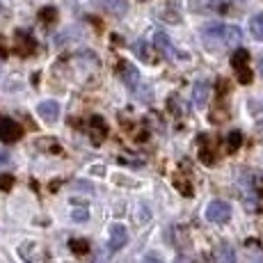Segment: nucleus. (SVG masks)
I'll list each match as a JSON object with an SVG mask.
<instances>
[{"instance_id":"nucleus-24","label":"nucleus","mask_w":263,"mask_h":263,"mask_svg":"<svg viewBox=\"0 0 263 263\" xmlns=\"http://www.w3.org/2000/svg\"><path fill=\"white\" fill-rule=\"evenodd\" d=\"M259 71H261V76H263V55L259 58Z\"/></svg>"},{"instance_id":"nucleus-16","label":"nucleus","mask_w":263,"mask_h":263,"mask_svg":"<svg viewBox=\"0 0 263 263\" xmlns=\"http://www.w3.org/2000/svg\"><path fill=\"white\" fill-rule=\"evenodd\" d=\"M71 220H73V222H87V220H89L87 209H76L73 213H71Z\"/></svg>"},{"instance_id":"nucleus-4","label":"nucleus","mask_w":263,"mask_h":263,"mask_svg":"<svg viewBox=\"0 0 263 263\" xmlns=\"http://www.w3.org/2000/svg\"><path fill=\"white\" fill-rule=\"evenodd\" d=\"M209 96H211L209 80H197V83L192 85V103H195V108L204 110L206 105H209Z\"/></svg>"},{"instance_id":"nucleus-5","label":"nucleus","mask_w":263,"mask_h":263,"mask_svg":"<svg viewBox=\"0 0 263 263\" xmlns=\"http://www.w3.org/2000/svg\"><path fill=\"white\" fill-rule=\"evenodd\" d=\"M156 48H158L167 60H179V58L185 60V55L176 50V46L172 44V39L165 32H156Z\"/></svg>"},{"instance_id":"nucleus-20","label":"nucleus","mask_w":263,"mask_h":263,"mask_svg":"<svg viewBox=\"0 0 263 263\" xmlns=\"http://www.w3.org/2000/svg\"><path fill=\"white\" fill-rule=\"evenodd\" d=\"M9 163H12V156L5 149H0V165H9Z\"/></svg>"},{"instance_id":"nucleus-2","label":"nucleus","mask_w":263,"mask_h":263,"mask_svg":"<svg viewBox=\"0 0 263 263\" xmlns=\"http://www.w3.org/2000/svg\"><path fill=\"white\" fill-rule=\"evenodd\" d=\"M201 39H204L206 50H211V53H220V50L229 48V44H227V25L222 23L206 25L204 32H201Z\"/></svg>"},{"instance_id":"nucleus-10","label":"nucleus","mask_w":263,"mask_h":263,"mask_svg":"<svg viewBox=\"0 0 263 263\" xmlns=\"http://www.w3.org/2000/svg\"><path fill=\"white\" fill-rule=\"evenodd\" d=\"M217 263H236V252L229 242H224V245L220 247V252H217Z\"/></svg>"},{"instance_id":"nucleus-9","label":"nucleus","mask_w":263,"mask_h":263,"mask_svg":"<svg viewBox=\"0 0 263 263\" xmlns=\"http://www.w3.org/2000/svg\"><path fill=\"white\" fill-rule=\"evenodd\" d=\"M37 115L44 121H58V117H60V103H58V101H53V99L42 101V103L37 105Z\"/></svg>"},{"instance_id":"nucleus-8","label":"nucleus","mask_w":263,"mask_h":263,"mask_svg":"<svg viewBox=\"0 0 263 263\" xmlns=\"http://www.w3.org/2000/svg\"><path fill=\"white\" fill-rule=\"evenodd\" d=\"M190 7L199 14H211V12H224L227 3L224 0H190Z\"/></svg>"},{"instance_id":"nucleus-19","label":"nucleus","mask_w":263,"mask_h":263,"mask_svg":"<svg viewBox=\"0 0 263 263\" xmlns=\"http://www.w3.org/2000/svg\"><path fill=\"white\" fill-rule=\"evenodd\" d=\"M149 217H151L149 209H146V206H138V217H135V220H138L140 224H144V222H149Z\"/></svg>"},{"instance_id":"nucleus-15","label":"nucleus","mask_w":263,"mask_h":263,"mask_svg":"<svg viewBox=\"0 0 263 263\" xmlns=\"http://www.w3.org/2000/svg\"><path fill=\"white\" fill-rule=\"evenodd\" d=\"M240 146V133H229V138H227V149L236 151Z\"/></svg>"},{"instance_id":"nucleus-17","label":"nucleus","mask_w":263,"mask_h":263,"mask_svg":"<svg viewBox=\"0 0 263 263\" xmlns=\"http://www.w3.org/2000/svg\"><path fill=\"white\" fill-rule=\"evenodd\" d=\"M142 263H165V259L158 254V252H146L144 259H142Z\"/></svg>"},{"instance_id":"nucleus-22","label":"nucleus","mask_w":263,"mask_h":263,"mask_svg":"<svg viewBox=\"0 0 263 263\" xmlns=\"http://www.w3.org/2000/svg\"><path fill=\"white\" fill-rule=\"evenodd\" d=\"M42 16H44V18H48V21H50V18H55V9H44Z\"/></svg>"},{"instance_id":"nucleus-6","label":"nucleus","mask_w":263,"mask_h":263,"mask_svg":"<svg viewBox=\"0 0 263 263\" xmlns=\"http://www.w3.org/2000/svg\"><path fill=\"white\" fill-rule=\"evenodd\" d=\"M126 242H128V231H126L124 224L115 222V224L110 227V240H108L110 252H119L121 247H126Z\"/></svg>"},{"instance_id":"nucleus-14","label":"nucleus","mask_w":263,"mask_h":263,"mask_svg":"<svg viewBox=\"0 0 263 263\" xmlns=\"http://www.w3.org/2000/svg\"><path fill=\"white\" fill-rule=\"evenodd\" d=\"M103 7L115 14H126L128 5H126V0H103Z\"/></svg>"},{"instance_id":"nucleus-25","label":"nucleus","mask_w":263,"mask_h":263,"mask_svg":"<svg viewBox=\"0 0 263 263\" xmlns=\"http://www.w3.org/2000/svg\"><path fill=\"white\" fill-rule=\"evenodd\" d=\"M0 12H3V7H0Z\"/></svg>"},{"instance_id":"nucleus-12","label":"nucleus","mask_w":263,"mask_h":263,"mask_svg":"<svg viewBox=\"0 0 263 263\" xmlns=\"http://www.w3.org/2000/svg\"><path fill=\"white\" fill-rule=\"evenodd\" d=\"M133 53L138 55L142 62H151V50H149V44H146L144 39H140V42L135 44V46H133Z\"/></svg>"},{"instance_id":"nucleus-23","label":"nucleus","mask_w":263,"mask_h":263,"mask_svg":"<svg viewBox=\"0 0 263 263\" xmlns=\"http://www.w3.org/2000/svg\"><path fill=\"white\" fill-rule=\"evenodd\" d=\"M254 263H263V254L259 252V254H254Z\"/></svg>"},{"instance_id":"nucleus-13","label":"nucleus","mask_w":263,"mask_h":263,"mask_svg":"<svg viewBox=\"0 0 263 263\" xmlns=\"http://www.w3.org/2000/svg\"><path fill=\"white\" fill-rule=\"evenodd\" d=\"M250 30H252V34H254L256 39H261V42H263V12L256 14V16H252Z\"/></svg>"},{"instance_id":"nucleus-11","label":"nucleus","mask_w":263,"mask_h":263,"mask_svg":"<svg viewBox=\"0 0 263 263\" xmlns=\"http://www.w3.org/2000/svg\"><path fill=\"white\" fill-rule=\"evenodd\" d=\"M231 60H234L236 71H245V69H247V60H250V53H247V50H242V48H238Z\"/></svg>"},{"instance_id":"nucleus-1","label":"nucleus","mask_w":263,"mask_h":263,"mask_svg":"<svg viewBox=\"0 0 263 263\" xmlns=\"http://www.w3.org/2000/svg\"><path fill=\"white\" fill-rule=\"evenodd\" d=\"M119 73H121V80L126 83V87L130 89V94L135 96V99H149L151 96V89L144 85V80H142V76H140V71L133 67V64H128V62H124L121 64V69H119Z\"/></svg>"},{"instance_id":"nucleus-7","label":"nucleus","mask_w":263,"mask_h":263,"mask_svg":"<svg viewBox=\"0 0 263 263\" xmlns=\"http://www.w3.org/2000/svg\"><path fill=\"white\" fill-rule=\"evenodd\" d=\"M21 138V126L9 117H0V140L5 142H14Z\"/></svg>"},{"instance_id":"nucleus-21","label":"nucleus","mask_w":263,"mask_h":263,"mask_svg":"<svg viewBox=\"0 0 263 263\" xmlns=\"http://www.w3.org/2000/svg\"><path fill=\"white\" fill-rule=\"evenodd\" d=\"M76 188H80V190H87V192H92L94 188L89 183H85V181H78V183H76Z\"/></svg>"},{"instance_id":"nucleus-18","label":"nucleus","mask_w":263,"mask_h":263,"mask_svg":"<svg viewBox=\"0 0 263 263\" xmlns=\"http://www.w3.org/2000/svg\"><path fill=\"white\" fill-rule=\"evenodd\" d=\"M71 250L76 254H87V242L85 240H71Z\"/></svg>"},{"instance_id":"nucleus-3","label":"nucleus","mask_w":263,"mask_h":263,"mask_svg":"<svg viewBox=\"0 0 263 263\" xmlns=\"http://www.w3.org/2000/svg\"><path fill=\"white\" fill-rule=\"evenodd\" d=\"M231 217V206L222 199H215L206 206V220L213 222V224H224Z\"/></svg>"}]
</instances>
